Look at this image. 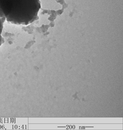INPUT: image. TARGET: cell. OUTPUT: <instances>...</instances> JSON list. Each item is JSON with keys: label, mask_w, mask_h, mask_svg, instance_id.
<instances>
[{"label": "cell", "mask_w": 123, "mask_h": 130, "mask_svg": "<svg viewBox=\"0 0 123 130\" xmlns=\"http://www.w3.org/2000/svg\"><path fill=\"white\" fill-rule=\"evenodd\" d=\"M70 126H69V128L70 129L71 128V125H70Z\"/></svg>", "instance_id": "5"}, {"label": "cell", "mask_w": 123, "mask_h": 130, "mask_svg": "<svg viewBox=\"0 0 123 130\" xmlns=\"http://www.w3.org/2000/svg\"><path fill=\"white\" fill-rule=\"evenodd\" d=\"M6 21L5 17L0 18V35H1L3 28L4 24Z\"/></svg>", "instance_id": "2"}, {"label": "cell", "mask_w": 123, "mask_h": 130, "mask_svg": "<svg viewBox=\"0 0 123 130\" xmlns=\"http://www.w3.org/2000/svg\"><path fill=\"white\" fill-rule=\"evenodd\" d=\"M6 20L26 25L36 20L41 7L40 0H0Z\"/></svg>", "instance_id": "1"}, {"label": "cell", "mask_w": 123, "mask_h": 130, "mask_svg": "<svg viewBox=\"0 0 123 130\" xmlns=\"http://www.w3.org/2000/svg\"></svg>", "instance_id": "7"}, {"label": "cell", "mask_w": 123, "mask_h": 130, "mask_svg": "<svg viewBox=\"0 0 123 130\" xmlns=\"http://www.w3.org/2000/svg\"><path fill=\"white\" fill-rule=\"evenodd\" d=\"M75 128V126L74 125H73V129H74Z\"/></svg>", "instance_id": "6"}, {"label": "cell", "mask_w": 123, "mask_h": 130, "mask_svg": "<svg viewBox=\"0 0 123 130\" xmlns=\"http://www.w3.org/2000/svg\"><path fill=\"white\" fill-rule=\"evenodd\" d=\"M4 17H5L4 13L0 5V18Z\"/></svg>", "instance_id": "4"}, {"label": "cell", "mask_w": 123, "mask_h": 130, "mask_svg": "<svg viewBox=\"0 0 123 130\" xmlns=\"http://www.w3.org/2000/svg\"><path fill=\"white\" fill-rule=\"evenodd\" d=\"M4 38L1 35H0V46L4 42Z\"/></svg>", "instance_id": "3"}]
</instances>
